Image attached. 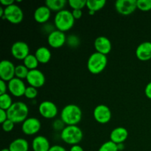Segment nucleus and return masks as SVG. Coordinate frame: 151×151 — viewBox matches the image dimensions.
Here are the masks:
<instances>
[{
	"instance_id": "4",
	"label": "nucleus",
	"mask_w": 151,
	"mask_h": 151,
	"mask_svg": "<svg viewBox=\"0 0 151 151\" xmlns=\"http://www.w3.org/2000/svg\"><path fill=\"white\" fill-rule=\"evenodd\" d=\"M75 18L72 12L68 10H62L58 12L55 16V26L58 30L65 32L71 29L75 24Z\"/></svg>"
},
{
	"instance_id": "5",
	"label": "nucleus",
	"mask_w": 151,
	"mask_h": 151,
	"mask_svg": "<svg viewBox=\"0 0 151 151\" xmlns=\"http://www.w3.org/2000/svg\"><path fill=\"white\" fill-rule=\"evenodd\" d=\"M108 63L107 56L99 52H94L88 58L87 67L88 71L94 75L100 74L106 69Z\"/></svg>"
},
{
	"instance_id": "19",
	"label": "nucleus",
	"mask_w": 151,
	"mask_h": 151,
	"mask_svg": "<svg viewBox=\"0 0 151 151\" xmlns=\"http://www.w3.org/2000/svg\"><path fill=\"white\" fill-rule=\"evenodd\" d=\"M51 16V10L46 5L40 6L35 10L33 14L34 19L36 22L44 24L50 19Z\"/></svg>"
},
{
	"instance_id": "45",
	"label": "nucleus",
	"mask_w": 151,
	"mask_h": 151,
	"mask_svg": "<svg viewBox=\"0 0 151 151\" xmlns=\"http://www.w3.org/2000/svg\"><path fill=\"white\" fill-rule=\"evenodd\" d=\"M1 151H10V150H9L8 148H4V149H2Z\"/></svg>"
},
{
	"instance_id": "13",
	"label": "nucleus",
	"mask_w": 151,
	"mask_h": 151,
	"mask_svg": "<svg viewBox=\"0 0 151 151\" xmlns=\"http://www.w3.org/2000/svg\"><path fill=\"white\" fill-rule=\"evenodd\" d=\"M66 38H67L64 32L58 29H55L51 33H49L47 41H48L49 45L51 47L58 49L66 44Z\"/></svg>"
},
{
	"instance_id": "22",
	"label": "nucleus",
	"mask_w": 151,
	"mask_h": 151,
	"mask_svg": "<svg viewBox=\"0 0 151 151\" xmlns=\"http://www.w3.org/2000/svg\"><path fill=\"white\" fill-rule=\"evenodd\" d=\"M8 149L10 151H28L29 144L24 139L18 138L10 143Z\"/></svg>"
},
{
	"instance_id": "18",
	"label": "nucleus",
	"mask_w": 151,
	"mask_h": 151,
	"mask_svg": "<svg viewBox=\"0 0 151 151\" xmlns=\"http://www.w3.org/2000/svg\"><path fill=\"white\" fill-rule=\"evenodd\" d=\"M128 137V132L126 128L123 127H117L114 128L111 132L110 139L111 141L114 142L115 144L119 145L124 143Z\"/></svg>"
},
{
	"instance_id": "12",
	"label": "nucleus",
	"mask_w": 151,
	"mask_h": 151,
	"mask_svg": "<svg viewBox=\"0 0 151 151\" xmlns=\"http://www.w3.org/2000/svg\"><path fill=\"white\" fill-rule=\"evenodd\" d=\"M41 123L39 119L35 117H29L22 123V131L26 135H35L39 132Z\"/></svg>"
},
{
	"instance_id": "21",
	"label": "nucleus",
	"mask_w": 151,
	"mask_h": 151,
	"mask_svg": "<svg viewBox=\"0 0 151 151\" xmlns=\"http://www.w3.org/2000/svg\"><path fill=\"white\" fill-rule=\"evenodd\" d=\"M36 58L41 63H47L50 60L52 54L50 50L46 47H40L36 50L35 53Z\"/></svg>"
},
{
	"instance_id": "29",
	"label": "nucleus",
	"mask_w": 151,
	"mask_h": 151,
	"mask_svg": "<svg viewBox=\"0 0 151 151\" xmlns=\"http://www.w3.org/2000/svg\"><path fill=\"white\" fill-rule=\"evenodd\" d=\"M98 151H119V149L117 145L110 140L103 143L100 146Z\"/></svg>"
},
{
	"instance_id": "37",
	"label": "nucleus",
	"mask_w": 151,
	"mask_h": 151,
	"mask_svg": "<svg viewBox=\"0 0 151 151\" xmlns=\"http://www.w3.org/2000/svg\"><path fill=\"white\" fill-rule=\"evenodd\" d=\"M72 13L75 19H80L83 16L82 10H72Z\"/></svg>"
},
{
	"instance_id": "30",
	"label": "nucleus",
	"mask_w": 151,
	"mask_h": 151,
	"mask_svg": "<svg viewBox=\"0 0 151 151\" xmlns=\"http://www.w3.org/2000/svg\"><path fill=\"white\" fill-rule=\"evenodd\" d=\"M137 8L142 11H149L151 10V0H137Z\"/></svg>"
},
{
	"instance_id": "17",
	"label": "nucleus",
	"mask_w": 151,
	"mask_h": 151,
	"mask_svg": "<svg viewBox=\"0 0 151 151\" xmlns=\"http://www.w3.org/2000/svg\"><path fill=\"white\" fill-rule=\"evenodd\" d=\"M137 58L142 61H147L151 59V42L145 41L140 44L136 50Z\"/></svg>"
},
{
	"instance_id": "23",
	"label": "nucleus",
	"mask_w": 151,
	"mask_h": 151,
	"mask_svg": "<svg viewBox=\"0 0 151 151\" xmlns=\"http://www.w3.org/2000/svg\"><path fill=\"white\" fill-rule=\"evenodd\" d=\"M67 1L66 0H47L45 1V5L50 10L59 12L63 10Z\"/></svg>"
},
{
	"instance_id": "7",
	"label": "nucleus",
	"mask_w": 151,
	"mask_h": 151,
	"mask_svg": "<svg viewBox=\"0 0 151 151\" xmlns=\"http://www.w3.org/2000/svg\"><path fill=\"white\" fill-rule=\"evenodd\" d=\"M137 0H117L115 2V9L118 13L128 16L134 13L137 8Z\"/></svg>"
},
{
	"instance_id": "25",
	"label": "nucleus",
	"mask_w": 151,
	"mask_h": 151,
	"mask_svg": "<svg viewBox=\"0 0 151 151\" xmlns=\"http://www.w3.org/2000/svg\"><path fill=\"white\" fill-rule=\"evenodd\" d=\"M23 61L24 65L29 71L33 70V69H36L38 66V63H39V62H38V59L36 58L35 55L32 54H29V55L27 56Z\"/></svg>"
},
{
	"instance_id": "40",
	"label": "nucleus",
	"mask_w": 151,
	"mask_h": 151,
	"mask_svg": "<svg viewBox=\"0 0 151 151\" xmlns=\"http://www.w3.org/2000/svg\"><path fill=\"white\" fill-rule=\"evenodd\" d=\"M0 3L1 5L5 6L6 7L14 4V0H0Z\"/></svg>"
},
{
	"instance_id": "28",
	"label": "nucleus",
	"mask_w": 151,
	"mask_h": 151,
	"mask_svg": "<svg viewBox=\"0 0 151 151\" xmlns=\"http://www.w3.org/2000/svg\"><path fill=\"white\" fill-rule=\"evenodd\" d=\"M86 2L87 0H69L68 1L72 10H82L86 7Z\"/></svg>"
},
{
	"instance_id": "41",
	"label": "nucleus",
	"mask_w": 151,
	"mask_h": 151,
	"mask_svg": "<svg viewBox=\"0 0 151 151\" xmlns=\"http://www.w3.org/2000/svg\"><path fill=\"white\" fill-rule=\"evenodd\" d=\"M70 151H84V150L81 145H73L72 147H71Z\"/></svg>"
},
{
	"instance_id": "33",
	"label": "nucleus",
	"mask_w": 151,
	"mask_h": 151,
	"mask_svg": "<svg viewBox=\"0 0 151 151\" xmlns=\"http://www.w3.org/2000/svg\"><path fill=\"white\" fill-rule=\"evenodd\" d=\"M15 123L10 119H7V120L2 123V129L4 132H10L14 128Z\"/></svg>"
},
{
	"instance_id": "9",
	"label": "nucleus",
	"mask_w": 151,
	"mask_h": 151,
	"mask_svg": "<svg viewBox=\"0 0 151 151\" xmlns=\"http://www.w3.org/2000/svg\"><path fill=\"white\" fill-rule=\"evenodd\" d=\"M38 112L41 116L46 119H53L58 114V107L53 102L45 100L40 103L38 106Z\"/></svg>"
},
{
	"instance_id": "38",
	"label": "nucleus",
	"mask_w": 151,
	"mask_h": 151,
	"mask_svg": "<svg viewBox=\"0 0 151 151\" xmlns=\"http://www.w3.org/2000/svg\"><path fill=\"white\" fill-rule=\"evenodd\" d=\"M145 94L147 98L151 100V81L149 82L146 86L145 88Z\"/></svg>"
},
{
	"instance_id": "2",
	"label": "nucleus",
	"mask_w": 151,
	"mask_h": 151,
	"mask_svg": "<svg viewBox=\"0 0 151 151\" xmlns=\"http://www.w3.org/2000/svg\"><path fill=\"white\" fill-rule=\"evenodd\" d=\"M7 118L13 121L14 123H23L27 119L29 109L23 102L13 103L11 107L7 111Z\"/></svg>"
},
{
	"instance_id": "44",
	"label": "nucleus",
	"mask_w": 151,
	"mask_h": 151,
	"mask_svg": "<svg viewBox=\"0 0 151 151\" xmlns=\"http://www.w3.org/2000/svg\"><path fill=\"white\" fill-rule=\"evenodd\" d=\"M94 13H95V12H94V11H92V10H88V14L91 15V16H92V15H94Z\"/></svg>"
},
{
	"instance_id": "8",
	"label": "nucleus",
	"mask_w": 151,
	"mask_h": 151,
	"mask_svg": "<svg viewBox=\"0 0 151 151\" xmlns=\"http://www.w3.org/2000/svg\"><path fill=\"white\" fill-rule=\"evenodd\" d=\"M10 51L14 58L24 60L25 58L29 55V47L27 43L22 41H18L13 43Z\"/></svg>"
},
{
	"instance_id": "16",
	"label": "nucleus",
	"mask_w": 151,
	"mask_h": 151,
	"mask_svg": "<svg viewBox=\"0 0 151 151\" xmlns=\"http://www.w3.org/2000/svg\"><path fill=\"white\" fill-rule=\"evenodd\" d=\"M94 45L97 52L101 53L105 55H107L109 53H110L112 49L111 42L109 38L105 36L97 37L94 41Z\"/></svg>"
},
{
	"instance_id": "6",
	"label": "nucleus",
	"mask_w": 151,
	"mask_h": 151,
	"mask_svg": "<svg viewBox=\"0 0 151 151\" xmlns=\"http://www.w3.org/2000/svg\"><path fill=\"white\" fill-rule=\"evenodd\" d=\"M24 19V13L22 8L17 4L6 7L4 8V15L3 19H6L10 23L13 24H18L21 23Z\"/></svg>"
},
{
	"instance_id": "36",
	"label": "nucleus",
	"mask_w": 151,
	"mask_h": 151,
	"mask_svg": "<svg viewBox=\"0 0 151 151\" xmlns=\"http://www.w3.org/2000/svg\"><path fill=\"white\" fill-rule=\"evenodd\" d=\"M7 119H8V118H7V111L3 110V109H0V122L2 124L3 122H5Z\"/></svg>"
},
{
	"instance_id": "32",
	"label": "nucleus",
	"mask_w": 151,
	"mask_h": 151,
	"mask_svg": "<svg viewBox=\"0 0 151 151\" xmlns=\"http://www.w3.org/2000/svg\"><path fill=\"white\" fill-rule=\"evenodd\" d=\"M37 95H38V90L36 88H34L30 86L27 87L24 93V96L27 98L32 100V99H35L37 97Z\"/></svg>"
},
{
	"instance_id": "14",
	"label": "nucleus",
	"mask_w": 151,
	"mask_h": 151,
	"mask_svg": "<svg viewBox=\"0 0 151 151\" xmlns=\"http://www.w3.org/2000/svg\"><path fill=\"white\" fill-rule=\"evenodd\" d=\"M26 80L30 86L36 88L42 87L46 81L44 73L37 69L29 71Z\"/></svg>"
},
{
	"instance_id": "35",
	"label": "nucleus",
	"mask_w": 151,
	"mask_h": 151,
	"mask_svg": "<svg viewBox=\"0 0 151 151\" xmlns=\"http://www.w3.org/2000/svg\"><path fill=\"white\" fill-rule=\"evenodd\" d=\"M7 89H8V88L5 81L0 80V95L6 94Z\"/></svg>"
},
{
	"instance_id": "10",
	"label": "nucleus",
	"mask_w": 151,
	"mask_h": 151,
	"mask_svg": "<svg viewBox=\"0 0 151 151\" xmlns=\"http://www.w3.org/2000/svg\"><path fill=\"white\" fill-rule=\"evenodd\" d=\"M93 115L97 122L100 124L108 123L111 119V111L106 105H98L94 109Z\"/></svg>"
},
{
	"instance_id": "31",
	"label": "nucleus",
	"mask_w": 151,
	"mask_h": 151,
	"mask_svg": "<svg viewBox=\"0 0 151 151\" xmlns=\"http://www.w3.org/2000/svg\"><path fill=\"white\" fill-rule=\"evenodd\" d=\"M66 44L69 47L76 48L80 44V39L76 35H70L66 38Z\"/></svg>"
},
{
	"instance_id": "15",
	"label": "nucleus",
	"mask_w": 151,
	"mask_h": 151,
	"mask_svg": "<svg viewBox=\"0 0 151 151\" xmlns=\"http://www.w3.org/2000/svg\"><path fill=\"white\" fill-rule=\"evenodd\" d=\"M7 88L12 95L16 97H20L24 95L27 87L22 80L14 78L7 83Z\"/></svg>"
},
{
	"instance_id": "26",
	"label": "nucleus",
	"mask_w": 151,
	"mask_h": 151,
	"mask_svg": "<svg viewBox=\"0 0 151 151\" xmlns=\"http://www.w3.org/2000/svg\"><path fill=\"white\" fill-rule=\"evenodd\" d=\"M13 100L10 94H4L0 95V109L7 111L13 105Z\"/></svg>"
},
{
	"instance_id": "24",
	"label": "nucleus",
	"mask_w": 151,
	"mask_h": 151,
	"mask_svg": "<svg viewBox=\"0 0 151 151\" xmlns=\"http://www.w3.org/2000/svg\"><path fill=\"white\" fill-rule=\"evenodd\" d=\"M106 4V0H87L86 7L88 10L96 12L103 8Z\"/></svg>"
},
{
	"instance_id": "11",
	"label": "nucleus",
	"mask_w": 151,
	"mask_h": 151,
	"mask_svg": "<svg viewBox=\"0 0 151 151\" xmlns=\"http://www.w3.org/2000/svg\"><path fill=\"white\" fill-rule=\"evenodd\" d=\"M16 66L11 61L8 60H3L0 63V78L1 80L9 82L15 78Z\"/></svg>"
},
{
	"instance_id": "1",
	"label": "nucleus",
	"mask_w": 151,
	"mask_h": 151,
	"mask_svg": "<svg viewBox=\"0 0 151 151\" xmlns=\"http://www.w3.org/2000/svg\"><path fill=\"white\" fill-rule=\"evenodd\" d=\"M82 116L81 108L75 104L67 105L60 112V119L66 125H77L81 121Z\"/></svg>"
},
{
	"instance_id": "39",
	"label": "nucleus",
	"mask_w": 151,
	"mask_h": 151,
	"mask_svg": "<svg viewBox=\"0 0 151 151\" xmlns=\"http://www.w3.org/2000/svg\"><path fill=\"white\" fill-rule=\"evenodd\" d=\"M49 151H66V150L60 145H53L51 146Z\"/></svg>"
},
{
	"instance_id": "27",
	"label": "nucleus",
	"mask_w": 151,
	"mask_h": 151,
	"mask_svg": "<svg viewBox=\"0 0 151 151\" xmlns=\"http://www.w3.org/2000/svg\"><path fill=\"white\" fill-rule=\"evenodd\" d=\"M29 72V69L24 64L18 65L16 66V69H15V78H17L21 80L27 79Z\"/></svg>"
},
{
	"instance_id": "3",
	"label": "nucleus",
	"mask_w": 151,
	"mask_h": 151,
	"mask_svg": "<svg viewBox=\"0 0 151 151\" xmlns=\"http://www.w3.org/2000/svg\"><path fill=\"white\" fill-rule=\"evenodd\" d=\"M83 133L78 125H66L60 133V138L68 145H76L83 139Z\"/></svg>"
},
{
	"instance_id": "20",
	"label": "nucleus",
	"mask_w": 151,
	"mask_h": 151,
	"mask_svg": "<svg viewBox=\"0 0 151 151\" xmlns=\"http://www.w3.org/2000/svg\"><path fill=\"white\" fill-rule=\"evenodd\" d=\"M50 147V142L44 136H37L32 142V148L33 151H49Z\"/></svg>"
},
{
	"instance_id": "42",
	"label": "nucleus",
	"mask_w": 151,
	"mask_h": 151,
	"mask_svg": "<svg viewBox=\"0 0 151 151\" xmlns=\"http://www.w3.org/2000/svg\"><path fill=\"white\" fill-rule=\"evenodd\" d=\"M4 15V9H3L2 7H0V16L3 19Z\"/></svg>"
},
{
	"instance_id": "43",
	"label": "nucleus",
	"mask_w": 151,
	"mask_h": 151,
	"mask_svg": "<svg viewBox=\"0 0 151 151\" xmlns=\"http://www.w3.org/2000/svg\"><path fill=\"white\" fill-rule=\"evenodd\" d=\"M117 146H118V149H119V150H122V149L124 148V145H123V143H122V144L117 145Z\"/></svg>"
},
{
	"instance_id": "34",
	"label": "nucleus",
	"mask_w": 151,
	"mask_h": 151,
	"mask_svg": "<svg viewBox=\"0 0 151 151\" xmlns=\"http://www.w3.org/2000/svg\"><path fill=\"white\" fill-rule=\"evenodd\" d=\"M65 125H66V124H65L64 122H63V120L60 119H57V120L55 121V122H53L52 127L55 131H62L63 129H64L65 127H66L65 126Z\"/></svg>"
}]
</instances>
